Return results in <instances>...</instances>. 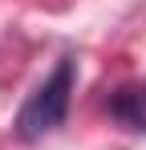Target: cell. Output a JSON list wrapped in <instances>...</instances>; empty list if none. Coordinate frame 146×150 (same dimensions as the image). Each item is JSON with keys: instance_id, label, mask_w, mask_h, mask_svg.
<instances>
[{"instance_id": "cell-1", "label": "cell", "mask_w": 146, "mask_h": 150, "mask_svg": "<svg viewBox=\"0 0 146 150\" xmlns=\"http://www.w3.org/2000/svg\"><path fill=\"white\" fill-rule=\"evenodd\" d=\"M73 57H61L57 61V69L28 93V101L21 105V114H16V138L21 142H41L45 134H53L57 126L65 122V114H69V93H73Z\"/></svg>"}, {"instance_id": "cell-2", "label": "cell", "mask_w": 146, "mask_h": 150, "mask_svg": "<svg viewBox=\"0 0 146 150\" xmlns=\"http://www.w3.org/2000/svg\"><path fill=\"white\" fill-rule=\"evenodd\" d=\"M110 118L122 130L146 134V85H118L110 93Z\"/></svg>"}]
</instances>
